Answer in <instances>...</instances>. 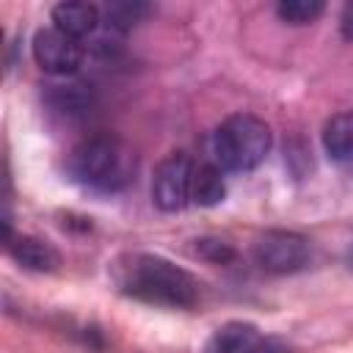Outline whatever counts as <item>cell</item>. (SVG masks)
<instances>
[{
  "label": "cell",
  "mask_w": 353,
  "mask_h": 353,
  "mask_svg": "<svg viewBox=\"0 0 353 353\" xmlns=\"http://www.w3.org/2000/svg\"><path fill=\"white\" fill-rule=\"evenodd\" d=\"M50 105L61 113H80L91 102V85L85 83H66V85H50Z\"/></svg>",
  "instance_id": "cell-12"
},
{
  "label": "cell",
  "mask_w": 353,
  "mask_h": 353,
  "mask_svg": "<svg viewBox=\"0 0 353 353\" xmlns=\"http://www.w3.org/2000/svg\"><path fill=\"white\" fill-rule=\"evenodd\" d=\"M259 331L254 323H243V320H232L226 325H221L210 342H207V353H248L256 342H259Z\"/></svg>",
  "instance_id": "cell-10"
},
{
  "label": "cell",
  "mask_w": 353,
  "mask_h": 353,
  "mask_svg": "<svg viewBox=\"0 0 353 353\" xmlns=\"http://www.w3.org/2000/svg\"><path fill=\"white\" fill-rule=\"evenodd\" d=\"M254 262L268 273H298L309 265L312 245L303 234L287 232V229H270L254 243Z\"/></svg>",
  "instance_id": "cell-4"
},
{
  "label": "cell",
  "mask_w": 353,
  "mask_h": 353,
  "mask_svg": "<svg viewBox=\"0 0 353 353\" xmlns=\"http://www.w3.org/2000/svg\"><path fill=\"white\" fill-rule=\"evenodd\" d=\"M196 254L212 265H226L234 259V248L226 243V240H218V237H201L196 240Z\"/></svg>",
  "instance_id": "cell-15"
},
{
  "label": "cell",
  "mask_w": 353,
  "mask_h": 353,
  "mask_svg": "<svg viewBox=\"0 0 353 353\" xmlns=\"http://www.w3.org/2000/svg\"><path fill=\"white\" fill-rule=\"evenodd\" d=\"M325 11L323 0H281L276 6V14L287 25H309Z\"/></svg>",
  "instance_id": "cell-13"
},
{
  "label": "cell",
  "mask_w": 353,
  "mask_h": 353,
  "mask_svg": "<svg viewBox=\"0 0 353 353\" xmlns=\"http://www.w3.org/2000/svg\"><path fill=\"white\" fill-rule=\"evenodd\" d=\"M323 149L334 163H353V110H339L323 124Z\"/></svg>",
  "instance_id": "cell-9"
},
{
  "label": "cell",
  "mask_w": 353,
  "mask_h": 353,
  "mask_svg": "<svg viewBox=\"0 0 353 353\" xmlns=\"http://www.w3.org/2000/svg\"><path fill=\"white\" fill-rule=\"evenodd\" d=\"M226 199V182H223V168L218 163H201L193 168V182H190V201L199 207H215Z\"/></svg>",
  "instance_id": "cell-11"
},
{
  "label": "cell",
  "mask_w": 353,
  "mask_h": 353,
  "mask_svg": "<svg viewBox=\"0 0 353 353\" xmlns=\"http://www.w3.org/2000/svg\"><path fill=\"white\" fill-rule=\"evenodd\" d=\"M119 290L168 309H190L199 301V281L179 265L157 254H130L116 268Z\"/></svg>",
  "instance_id": "cell-1"
},
{
  "label": "cell",
  "mask_w": 353,
  "mask_h": 353,
  "mask_svg": "<svg viewBox=\"0 0 353 353\" xmlns=\"http://www.w3.org/2000/svg\"><path fill=\"white\" fill-rule=\"evenodd\" d=\"M99 8L94 3H83V0H63L58 6H52V25L58 30H63L72 39H83L91 36L99 28Z\"/></svg>",
  "instance_id": "cell-8"
},
{
  "label": "cell",
  "mask_w": 353,
  "mask_h": 353,
  "mask_svg": "<svg viewBox=\"0 0 353 353\" xmlns=\"http://www.w3.org/2000/svg\"><path fill=\"white\" fill-rule=\"evenodd\" d=\"M248 353H287V350H284V345L276 342V339H259Z\"/></svg>",
  "instance_id": "cell-16"
},
{
  "label": "cell",
  "mask_w": 353,
  "mask_h": 353,
  "mask_svg": "<svg viewBox=\"0 0 353 353\" xmlns=\"http://www.w3.org/2000/svg\"><path fill=\"white\" fill-rule=\"evenodd\" d=\"M6 251L11 254V259L17 265L36 270V273H50L61 265V254L55 251V245L41 237H33V234H14L6 243Z\"/></svg>",
  "instance_id": "cell-7"
},
{
  "label": "cell",
  "mask_w": 353,
  "mask_h": 353,
  "mask_svg": "<svg viewBox=\"0 0 353 353\" xmlns=\"http://www.w3.org/2000/svg\"><path fill=\"white\" fill-rule=\"evenodd\" d=\"M339 28H342V36L353 41V3H347L342 8V19H339Z\"/></svg>",
  "instance_id": "cell-17"
},
{
  "label": "cell",
  "mask_w": 353,
  "mask_h": 353,
  "mask_svg": "<svg viewBox=\"0 0 353 353\" xmlns=\"http://www.w3.org/2000/svg\"><path fill=\"white\" fill-rule=\"evenodd\" d=\"M273 146L270 127L254 113H232L212 135V154L223 171L245 174L265 163Z\"/></svg>",
  "instance_id": "cell-2"
},
{
  "label": "cell",
  "mask_w": 353,
  "mask_h": 353,
  "mask_svg": "<svg viewBox=\"0 0 353 353\" xmlns=\"http://www.w3.org/2000/svg\"><path fill=\"white\" fill-rule=\"evenodd\" d=\"M193 163L188 152H168L152 176V201L163 212H179L190 201V182H193Z\"/></svg>",
  "instance_id": "cell-5"
},
{
  "label": "cell",
  "mask_w": 353,
  "mask_h": 353,
  "mask_svg": "<svg viewBox=\"0 0 353 353\" xmlns=\"http://www.w3.org/2000/svg\"><path fill=\"white\" fill-rule=\"evenodd\" d=\"M66 174L83 188L113 190L127 179L124 149L113 135H91L66 154Z\"/></svg>",
  "instance_id": "cell-3"
},
{
  "label": "cell",
  "mask_w": 353,
  "mask_h": 353,
  "mask_svg": "<svg viewBox=\"0 0 353 353\" xmlns=\"http://www.w3.org/2000/svg\"><path fill=\"white\" fill-rule=\"evenodd\" d=\"M149 11V6H143V3H113V6H108V25L113 28V30H130L135 22H141V17Z\"/></svg>",
  "instance_id": "cell-14"
},
{
  "label": "cell",
  "mask_w": 353,
  "mask_h": 353,
  "mask_svg": "<svg viewBox=\"0 0 353 353\" xmlns=\"http://www.w3.org/2000/svg\"><path fill=\"white\" fill-rule=\"evenodd\" d=\"M33 61L39 63L41 72L66 77V74L77 72V66L83 61V47L77 39H72L63 30H58L55 25H50L33 36Z\"/></svg>",
  "instance_id": "cell-6"
}]
</instances>
